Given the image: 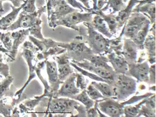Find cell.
<instances>
[{"label": "cell", "mask_w": 156, "mask_h": 117, "mask_svg": "<svg viewBox=\"0 0 156 117\" xmlns=\"http://www.w3.org/2000/svg\"><path fill=\"white\" fill-rule=\"evenodd\" d=\"M144 105L151 109L156 110V94L146 98Z\"/></svg>", "instance_id": "cell-46"}, {"label": "cell", "mask_w": 156, "mask_h": 117, "mask_svg": "<svg viewBox=\"0 0 156 117\" xmlns=\"http://www.w3.org/2000/svg\"><path fill=\"white\" fill-rule=\"evenodd\" d=\"M65 0H48L47 2V12L48 13V18L51 11L54 9L57 6L60 4L65 2Z\"/></svg>", "instance_id": "cell-42"}, {"label": "cell", "mask_w": 156, "mask_h": 117, "mask_svg": "<svg viewBox=\"0 0 156 117\" xmlns=\"http://www.w3.org/2000/svg\"><path fill=\"white\" fill-rule=\"evenodd\" d=\"M91 24L93 27H94V29L98 32L101 34L102 35L105 36L108 38L112 37L113 35L110 32V30L108 29L106 23H105L104 20L99 15H95V16L93 18Z\"/></svg>", "instance_id": "cell-25"}, {"label": "cell", "mask_w": 156, "mask_h": 117, "mask_svg": "<svg viewBox=\"0 0 156 117\" xmlns=\"http://www.w3.org/2000/svg\"><path fill=\"white\" fill-rule=\"evenodd\" d=\"M132 13H141L150 21L151 25L156 23V4L155 3H145L143 5H136Z\"/></svg>", "instance_id": "cell-22"}, {"label": "cell", "mask_w": 156, "mask_h": 117, "mask_svg": "<svg viewBox=\"0 0 156 117\" xmlns=\"http://www.w3.org/2000/svg\"><path fill=\"white\" fill-rule=\"evenodd\" d=\"M47 12V5H43L32 13H24L21 12L19 13V17L16 21H14L11 26L8 27L6 31H11L23 28L28 29L32 27L37 21L38 18H41L44 12Z\"/></svg>", "instance_id": "cell-6"}, {"label": "cell", "mask_w": 156, "mask_h": 117, "mask_svg": "<svg viewBox=\"0 0 156 117\" xmlns=\"http://www.w3.org/2000/svg\"><path fill=\"white\" fill-rule=\"evenodd\" d=\"M22 55L25 59L27 66L29 67V77L27 81L25 83L24 85L15 94L14 96L18 97V98H20L22 96V94L23 93L25 89L27 87V85L29 84L30 82L36 76V73L35 72L36 66H34L32 64V61L35 58V54L32 51L29 49L23 48Z\"/></svg>", "instance_id": "cell-14"}, {"label": "cell", "mask_w": 156, "mask_h": 117, "mask_svg": "<svg viewBox=\"0 0 156 117\" xmlns=\"http://www.w3.org/2000/svg\"><path fill=\"white\" fill-rule=\"evenodd\" d=\"M76 64L78 66L83 69H86L89 72H92L104 80L105 82L107 83L111 86H113L115 81L116 80V74L115 71H110L102 68L95 66L90 61L87 60H84L81 62L71 61Z\"/></svg>", "instance_id": "cell-9"}, {"label": "cell", "mask_w": 156, "mask_h": 117, "mask_svg": "<svg viewBox=\"0 0 156 117\" xmlns=\"http://www.w3.org/2000/svg\"><path fill=\"white\" fill-rule=\"evenodd\" d=\"M78 1L82 3L85 7H86L88 9H91L90 5H89V0H78Z\"/></svg>", "instance_id": "cell-50"}, {"label": "cell", "mask_w": 156, "mask_h": 117, "mask_svg": "<svg viewBox=\"0 0 156 117\" xmlns=\"http://www.w3.org/2000/svg\"><path fill=\"white\" fill-rule=\"evenodd\" d=\"M149 19L141 13H132L124 24V37L133 39Z\"/></svg>", "instance_id": "cell-7"}, {"label": "cell", "mask_w": 156, "mask_h": 117, "mask_svg": "<svg viewBox=\"0 0 156 117\" xmlns=\"http://www.w3.org/2000/svg\"><path fill=\"white\" fill-rule=\"evenodd\" d=\"M13 81V78L11 76H9L0 82V100L5 96L9 97V96H12L10 93L9 88Z\"/></svg>", "instance_id": "cell-31"}, {"label": "cell", "mask_w": 156, "mask_h": 117, "mask_svg": "<svg viewBox=\"0 0 156 117\" xmlns=\"http://www.w3.org/2000/svg\"><path fill=\"white\" fill-rule=\"evenodd\" d=\"M0 51H1V52L4 53L5 54L9 53V51H7L6 49L4 48L2 44H1V42H0Z\"/></svg>", "instance_id": "cell-53"}, {"label": "cell", "mask_w": 156, "mask_h": 117, "mask_svg": "<svg viewBox=\"0 0 156 117\" xmlns=\"http://www.w3.org/2000/svg\"><path fill=\"white\" fill-rule=\"evenodd\" d=\"M150 26L151 23L149 20L145 24L143 28L137 32L134 37L132 39L137 46L138 50L143 51L144 49V42L145 41L146 36L148 35Z\"/></svg>", "instance_id": "cell-26"}, {"label": "cell", "mask_w": 156, "mask_h": 117, "mask_svg": "<svg viewBox=\"0 0 156 117\" xmlns=\"http://www.w3.org/2000/svg\"><path fill=\"white\" fill-rule=\"evenodd\" d=\"M148 77H149V83L150 84H156V64H152L149 68L148 72Z\"/></svg>", "instance_id": "cell-45"}, {"label": "cell", "mask_w": 156, "mask_h": 117, "mask_svg": "<svg viewBox=\"0 0 156 117\" xmlns=\"http://www.w3.org/2000/svg\"><path fill=\"white\" fill-rule=\"evenodd\" d=\"M70 65H71V66H72L75 69H77L78 72H80V73H81L82 75H83L84 76H87V77H89V78H90V79H92V80H94L97 81V82H105V80H103L102 78H101L100 77L98 76H97V75L94 74V73H92V72H89V71H87V70L82 69L81 67L78 66H77L76 64H75L74 62L71 61V62H70Z\"/></svg>", "instance_id": "cell-36"}, {"label": "cell", "mask_w": 156, "mask_h": 117, "mask_svg": "<svg viewBox=\"0 0 156 117\" xmlns=\"http://www.w3.org/2000/svg\"><path fill=\"white\" fill-rule=\"evenodd\" d=\"M9 98H1L0 100V114L3 115L5 117L11 116V111L13 110L14 107L19 104L20 102L27 98V95L25 94H22L20 98L16 99L13 98L10 102H7Z\"/></svg>", "instance_id": "cell-19"}, {"label": "cell", "mask_w": 156, "mask_h": 117, "mask_svg": "<svg viewBox=\"0 0 156 117\" xmlns=\"http://www.w3.org/2000/svg\"><path fill=\"white\" fill-rule=\"evenodd\" d=\"M92 13L78 12V11L74 12L69 14L66 16L61 18L55 23L54 28L58 26H63L74 30L76 31H79V27L77 25L81 23H92L93 20Z\"/></svg>", "instance_id": "cell-5"}, {"label": "cell", "mask_w": 156, "mask_h": 117, "mask_svg": "<svg viewBox=\"0 0 156 117\" xmlns=\"http://www.w3.org/2000/svg\"><path fill=\"white\" fill-rule=\"evenodd\" d=\"M88 60L90 61L95 66L102 68L110 71H115L112 67L110 66L108 64V57H106L105 55L93 54Z\"/></svg>", "instance_id": "cell-27"}, {"label": "cell", "mask_w": 156, "mask_h": 117, "mask_svg": "<svg viewBox=\"0 0 156 117\" xmlns=\"http://www.w3.org/2000/svg\"><path fill=\"white\" fill-rule=\"evenodd\" d=\"M140 0H130L128 5H126L124 9L119 11L118 15L116 16V20L118 22V30L123 27L126 21L131 16L134 7L138 4Z\"/></svg>", "instance_id": "cell-21"}, {"label": "cell", "mask_w": 156, "mask_h": 117, "mask_svg": "<svg viewBox=\"0 0 156 117\" xmlns=\"http://www.w3.org/2000/svg\"><path fill=\"white\" fill-rule=\"evenodd\" d=\"M0 42L3 44L4 48L9 51H11L13 45V39L11 31L6 33L0 32Z\"/></svg>", "instance_id": "cell-35"}, {"label": "cell", "mask_w": 156, "mask_h": 117, "mask_svg": "<svg viewBox=\"0 0 156 117\" xmlns=\"http://www.w3.org/2000/svg\"><path fill=\"white\" fill-rule=\"evenodd\" d=\"M137 83L136 80L126 74L116 75V80L112 86L115 93L113 99L119 102L125 101L135 93Z\"/></svg>", "instance_id": "cell-3"}, {"label": "cell", "mask_w": 156, "mask_h": 117, "mask_svg": "<svg viewBox=\"0 0 156 117\" xmlns=\"http://www.w3.org/2000/svg\"><path fill=\"white\" fill-rule=\"evenodd\" d=\"M1 1H8L12 3L14 7H19L22 5L23 3L24 2L25 0H1Z\"/></svg>", "instance_id": "cell-49"}, {"label": "cell", "mask_w": 156, "mask_h": 117, "mask_svg": "<svg viewBox=\"0 0 156 117\" xmlns=\"http://www.w3.org/2000/svg\"><path fill=\"white\" fill-rule=\"evenodd\" d=\"M36 0H27V3L23 8V13H32L36 10L35 5Z\"/></svg>", "instance_id": "cell-43"}, {"label": "cell", "mask_w": 156, "mask_h": 117, "mask_svg": "<svg viewBox=\"0 0 156 117\" xmlns=\"http://www.w3.org/2000/svg\"><path fill=\"white\" fill-rule=\"evenodd\" d=\"M47 72L48 77L49 86L51 88V91L54 94V98H57V93L59 89L60 84L63 82L60 81L59 78L58 72V67L55 61H49L48 59L45 60Z\"/></svg>", "instance_id": "cell-13"}, {"label": "cell", "mask_w": 156, "mask_h": 117, "mask_svg": "<svg viewBox=\"0 0 156 117\" xmlns=\"http://www.w3.org/2000/svg\"><path fill=\"white\" fill-rule=\"evenodd\" d=\"M48 1V0H46V2H47V1Z\"/></svg>", "instance_id": "cell-59"}, {"label": "cell", "mask_w": 156, "mask_h": 117, "mask_svg": "<svg viewBox=\"0 0 156 117\" xmlns=\"http://www.w3.org/2000/svg\"><path fill=\"white\" fill-rule=\"evenodd\" d=\"M71 98L81 102L85 106L86 109L94 106V101L89 98L88 95L87 93L86 89L82 90L81 93L73 96Z\"/></svg>", "instance_id": "cell-32"}, {"label": "cell", "mask_w": 156, "mask_h": 117, "mask_svg": "<svg viewBox=\"0 0 156 117\" xmlns=\"http://www.w3.org/2000/svg\"><path fill=\"white\" fill-rule=\"evenodd\" d=\"M26 3L27 0H25L24 2L19 7H15L13 5H11V8L12 9L11 13L0 19V30L6 31L8 27H10L16 21L20 11L23 9Z\"/></svg>", "instance_id": "cell-20"}, {"label": "cell", "mask_w": 156, "mask_h": 117, "mask_svg": "<svg viewBox=\"0 0 156 117\" xmlns=\"http://www.w3.org/2000/svg\"><path fill=\"white\" fill-rule=\"evenodd\" d=\"M107 57L117 75L126 74L128 70V64L123 56L112 52L107 54Z\"/></svg>", "instance_id": "cell-18"}, {"label": "cell", "mask_w": 156, "mask_h": 117, "mask_svg": "<svg viewBox=\"0 0 156 117\" xmlns=\"http://www.w3.org/2000/svg\"><path fill=\"white\" fill-rule=\"evenodd\" d=\"M122 1H123L124 3H126L127 2V1H128V0H122Z\"/></svg>", "instance_id": "cell-57"}, {"label": "cell", "mask_w": 156, "mask_h": 117, "mask_svg": "<svg viewBox=\"0 0 156 117\" xmlns=\"http://www.w3.org/2000/svg\"><path fill=\"white\" fill-rule=\"evenodd\" d=\"M91 84L99 91L105 98H114L115 93L113 87L107 83L94 81Z\"/></svg>", "instance_id": "cell-28"}, {"label": "cell", "mask_w": 156, "mask_h": 117, "mask_svg": "<svg viewBox=\"0 0 156 117\" xmlns=\"http://www.w3.org/2000/svg\"><path fill=\"white\" fill-rule=\"evenodd\" d=\"M149 65L147 61H144L141 63L128 64V70L126 75L136 79L137 83H149L148 72Z\"/></svg>", "instance_id": "cell-10"}, {"label": "cell", "mask_w": 156, "mask_h": 117, "mask_svg": "<svg viewBox=\"0 0 156 117\" xmlns=\"http://www.w3.org/2000/svg\"><path fill=\"white\" fill-rule=\"evenodd\" d=\"M68 5L72 6L73 8H77L81 11V12H83L84 11L87 13H92V9H88L82 5L81 3L77 1V0H66Z\"/></svg>", "instance_id": "cell-41"}, {"label": "cell", "mask_w": 156, "mask_h": 117, "mask_svg": "<svg viewBox=\"0 0 156 117\" xmlns=\"http://www.w3.org/2000/svg\"><path fill=\"white\" fill-rule=\"evenodd\" d=\"M144 49L145 48L148 55V61L150 64L156 63V36L148 34L144 42Z\"/></svg>", "instance_id": "cell-23"}, {"label": "cell", "mask_w": 156, "mask_h": 117, "mask_svg": "<svg viewBox=\"0 0 156 117\" xmlns=\"http://www.w3.org/2000/svg\"><path fill=\"white\" fill-rule=\"evenodd\" d=\"M123 28L122 30L120 35L118 37L110 40V48L115 53L119 55H122V50L123 45V37H124V31L125 26L123 25Z\"/></svg>", "instance_id": "cell-29"}, {"label": "cell", "mask_w": 156, "mask_h": 117, "mask_svg": "<svg viewBox=\"0 0 156 117\" xmlns=\"http://www.w3.org/2000/svg\"><path fill=\"white\" fill-rule=\"evenodd\" d=\"M4 12V8H3V7L2 1H1L0 0V12L2 13V12Z\"/></svg>", "instance_id": "cell-54"}, {"label": "cell", "mask_w": 156, "mask_h": 117, "mask_svg": "<svg viewBox=\"0 0 156 117\" xmlns=\"http://www.w3.org/2000/svg\"><path fill=\"white\" fill-rule=\"evenodd\" d=\"M59 47L66 49V53L71 61L81 62L84 60H88L93 54L90 48L84 42L83 36H77L70 43H60Z\"/></svg>", "instance_id": "cell-2"}, {"label": "cell", "mask_w": 156, "mask_h": 117, "mask_svg": "<svg viewBox=\"0 0 156 117\" xmlns=\"http://www.w3.org/2000/svg\"><path fill=\"white\" fill-rule=\"evenodd\" d=\"M23 48L27 49L32 51L34 54H37L40 51L39 49L31 41H25L23 45Z\"/></svg>", "instance_id": "cell-47"}, {"label": "cell", "mask_w": 156, "mask_h": 117, "mask_svg": "<svg viewBox=\"0 0 156 117\" xmlns=\"http://www.w3.org/2000/svg\"><path fill=\"white\" fill-rule=\"evenodd\" d=\"M83 24L85 28L79 27L78 32L94 54L105 55L113 52L110 48L108 38L104 37L101 34L94 29L90 23H83Z\"/></svg>", "instance_id": "cell-1"}, {"label": "cell", "mask_w": 156, "mask_h": 117, "mask_svg": "<svg viewBox=\"0 0 156 117\" xmlns=\"http://www.w3.org/2000/svg\"><path fill=\"white\" fill-rule=\"evenodd\" d=\"M149 32H151V34L156 36V23L152 24L151 28L149 29Z\"/></svg>", "instance_id": "cell-51"}, {"label": "cell", "mask_w": 156, "mask_h": 117, "mask_svg": "<svg viewBox=\"0 0 156 117\" xmlns=\"http://www.w3.org/2000/svg\"><path fill=\"white\" fill-rule=\"evenodd\" d=\"M137 51L138 48L134 41L130 38L123 37L122 56L124 57L128 64L136 62Z\"/></svg>", "instance_id": "cell-17"}, {"label": "cell", "mask_w": 156, "mask_h": 117, "mask_svg": "<svg viewBox=\"0 0 156 117\" xmlns=\"http://www.w3.org/2000/svg\"><path fill=\"white\" fill-rule=\"evenodd\" d=\"M29 36V29H23L12 33V37L13 39L12 47L9 53H5V55L8 57L7 59L8 62H13L16 60L19 46L24 43L26 38Z\"/></svg>", "instance_id": "cell-12"}, {"label": "cell", "mask_w": 156, "mask_h": 117, "mask_svg": "<svg viewBox=\"0 0 156 117\" xmlns=\"http://www.w3.org/2000/svg\"><path fill=\"white\" fill-rule=\"evenodd\" d=\"M98 107L101 112L110 117H121L124 115L123 102H119L112 98H105L97 100Z\"/></svg>", "instance_id": "cell-8"}, {"label": "cell", "mask_w": 156, "mask_h": 117, "mask_svg": "<svg viewBox=\"0 0 156 117\" xmlns=\"http://www.w3.org/2000/svg\"><path fill=\"white\" fill-rule=\"evenodd\" d=\"M47 102L41 101L40 104L44 107H47L46 115L50 113L64 115L66 116L67 114L73 115L75 107L78 103L76 100L69 98H46Z\"/></svg>", "instance_id": "cell-4"}, {"label": "cell", "mask_w": 156, "mask_h": 117, "mask_svg": "<svg viewBox=\"0 0 156 117\" xmlns=\"http://www.w3.org/2000/svg\"><path fill=\"white\" fill-rule=\"evenodd\" d=\"M106 7L102 8L100 10L104 12L109 8H111L112 11L111 12V14H115L117 12H119V11L124 9L126 8V5H125L124 2L122 0H108Z\"/></svg>", "instance_id": "cell-30"}, {"label": "cell", "mask_w": 156, "mask_h": 117, "mask_svg": "<svg viewBox=\"0 0 156 117\" xmlns=\"http://www.w3.org/2000/svg\"><path fill=\"white\" fill-rule=\"evenodd\" d=\"M76 73L73 72L65 80L61 88L58 91L57 98L64 97L71 98L80 93V90L76 85Z\"/></svg>", "instance_id": "cell-11"}, {"label": "cell", "mask_w": 156, "mask_h": 117, "mask_svg": "<svg viewBox=\"0 0 156 117\" xmlns=\"http://www.w3.org/2000/svg\"><path fill=\"white\" fill-rule=\"evenodd\" d=\"M66 51V49L65 48H62L59 46H57L55 47L49 48L46 51L42 52L43 54L44 60H47L49 56H53V55H58L60 54L64 53Z\"/></svg>", "instance_id": "cell-37"}, {"label": "cell", "mask_w": 156, "mask_h": 117, "mask_svg": "<svg viewBox=\"0 0 156 117\" xmlns=\"http://www.w3.org/2000/svg\"><path fill=\"white\" fill-rule=\"evenodd\" d=\"M2 77V76L1 75H0V78H1Z\"/></svg>", "instance_id": "cell-58"}, {"label": "cell", "mask_w": 156, "mask_h": 117, "mask_svg": "<svg viewBox=\"0 0 156 117\" xmlns=\"http://www.w3.org/2000/svg\"><path fill=\"white\" fill-rule=\"evenodd\" d=\"M86 91L88 95L89 98L93 101H96L100 98L103 99L105 98L99 91L95 88L92 84H89L88 87H87Z\"/></svg>", "instance_id": "cell-38"}, {"label": "cell", "mask_w": 156, "mask_h": 117, "mask_svg": "<svg viewBox=\"0 0 156 117\" xmlns=\"http://www.w3.org/2000/svg\"><path fill=\"white\" fill-rule=\"evenodd\" d=\"M141 116L156 117V110L151 109L146 106L144 104H143L142 106L141 107V108L137 115V117Z\"/></svg>", "instance_id": "cell-40"}, {"label": "cell", "mask_w": 156, "mask_h": 117, "mask_svg": "<svg viewBox=\"0 0 156 117\" xmlns=\"http://www.w3.org/2000/svg\"><path fill=\"white\" fill-rule=\"evenodd\" d=\"M77 11H79V10L71 7L69 5L67 4L66 1H65L57 6L51 11V14L48 18L49 27L51 28H54V24L58 20L69 14Z\"/></svg>", "instance_id": "cell-16"}, {"label": "cell", "mask_w": 156, "mask_h": 117, "mask_svg": "<svg viewBox=\"0 0 156 117\" xmlns=\"http://www.w3.org/2000/svg\"><path fill=\"white\" fill-rule=\"evenodd\" d=\"M75 109L77 111V115H73L74 117H87L86 108L83 105L79 104L75 107Z\"/></svg>", "instance_id": "cell-48"}, {"label": "cell", "mask_w": 156, "mask_h": 117, "mask_svg": "<svg viewBox=\"0 0 156 117\" xmlns=\"http://www.w3.org/2000/svg\"><path fill=\"white\" fill-rule=\"evenodd\" d=\"M92 13L94 15L97 14L99 15L104 20L105 23L108 24V29L112 35H115L118 30V22L116 20V18L115 14H105L101 10H97L95 11H92Z\"/></svg>", "instance_id": "cell-24"}, {"label": "cell", "mask_w": 156, "mask_h": 117, "mask_svg": "<svg viewBox=\"0 0 156 117\" xmlns=\"http://www.w3.org/2000/svg\"><path fill=\"white\" fill-rule=\"evenodd\" d=\"M76 87L81 91L86 89L87 87V80L81 73H76Z\"/></svg>", "instance_id": "cell-39"}, {"label": "cell", "mask_w": 156, "mask_h": 117, "mask_svg": "<svg viewBox=\"0 0 156 117\" xmlns=\"http://www.w3.org/2000/svg\"><path fill=\"white\" fill-rule=\"evenodd\" d=\"M42 23V21L41 20V18H40L37 19V20L34 25L30 27V28H28L29 30V35H31L39 40H44V38L43 37L41 31L42 27L41 25Z\"/></svg>", "instance_id": "cell-34"}, {"label": "cell", "mask_w": 156, "mask_h": 117, "mask_svg": "<svg viewBox=\"0 0 156 117\" xmlns=\"http://www.w3.org/2000/svg\"><path fill=\"white\" fill-rule=\"evenodd\" d=\"M53 58L58 64V72L59 80L64 82L71 74L73 73V71L71 67L67 53L65 52L64 53L55 55Z\"/></svg>", "instance_id": "cell-15"}, {"label": "cell", "mask_w": 156, "mask_h": 117, "mask_svg": "<svg viewBox=\"0 0 156 117\" xmlns=\"http://www.w3.org/2000/svg\"><path fill=\"white\" fill-rule=\"evenodd\" d=\"M146 89V87L145 85H143V84L140 85V90H143V89Z\"/></svg>", "instance_id": "cell-56"}, {"label": "cell", "mask_w": 156, "mask_h": 117, "mask_svg": "<svg viewBox=\"0 0 156 117\" xmlns=\"http://www.w3.org/2000/svg\"><path fill=\"white\" fill-rule=\"evenodd\" d=\"M149 90H152V91H153V92H155L156 91V85H155V84L154 86H152V87H150Z\"/></svg>", "instance_id": "cell-55"}, {"label": "cell", "mask_w": 156, "mask_h": 117, "mask_svg": "<svg viewBox=\"0 0 156 117\" xmlns=\"http://www.w3.org/2000/svg\"><path fill=\"white\" fill-rule=\"evenodd\" d=\"M146 98L143 99L140 103L135 106H132L131 105L125 106L123 108L125 116L126 117H137L141 107L145 102Z\"/></svg>", "instance_id": "cell-33"}, {"label": "cell", "mask_w": 156, "mask_h": 117, "mask_svg": "<svg viewBox=\"0 0 156 117\" xmlns=\"http://www.w3.org/2000/svg\"><path fill=\"white\" fill-rule=\"evenodd\" d=\"M0 75L3 76L5 77H7L9 76V67L7 64L3 62L2 55L0 51Z\"/></svg>", "instance_id": "cell-44"}, {"label": "cell", "mask_w": 156, "mask_h": 117, "mask_svg": "<svg viewBox=\"0 0 156 117\" xmlns=\"http://www.w3.org/2000/svg\"><path fill=\"white\" fill-rule=\"evenodd\" d=\"M98 0H93V7L92 9V11H95L98 10L97 8V3H98Z\"/></svg>", "instance_id": "cell-52"}]
</instances>
